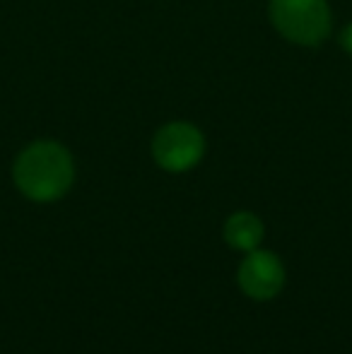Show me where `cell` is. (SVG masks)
<instances>
[{
    "label": "cell",
    "mask_w": 352,
    "mask_h": 354,
    "mask_svg": "<svg viewBox=\"0 0 352 354\" xmlns=\"http://www.w3.org/2000/svg\"><path fill=\"white\" fill-rule=\"evenodd\" d=\"M75 178L73 157L63 145L44 140L24 149L15 162V183L27 198L48 203L66 196Z\"/></svg>",
    "instance_id": "cell-1"
},
{
    "label": "cell",
    "mask_w": 352,
    "mask_h": 354,
    "mask_svg": "<svg viewBox=\"0 0 352 354\" xmlns=\"http://www.w3.org/2000/svg\"><path fill=\"white\" fill-rule=\"evenodd\" d=\"M270 17L282 37L304 46H316L331 32L326 0H270Z\"/></svg>",
    "instance_id": "cell-2"
},
{
    "label": "cell",
    "mask_w": 352,
    "mask_h": 354,
    "mask_svg": "<svg viewBox=\"0 0 352 354\" xmlns=\"http://www.w3.org/2000/svg\"><path fill=\"white\" fill-rule=\"evenodd\" d=\"M203 152H205V140L191 123H169L157 133L152 142V154L167 171H186L196 167Z\"/></svg>",
    "instance_id": "cell-3"
},
{
    "label": "cell",
    "mask_w": 352,
    "mask_h": 354,
    "mask_svg": "<svg viewBox=\"0 0 352 354\" xmlns=\"http://www.w3.org/2000/svg\"><path fill=\"white\" fill-rule=\"evenodd\" d=\"M285 284V268L275 253L251 251L249 258L239 268V287L246 297L256 301H268L277 297Z\"/></svg>",
    "instance_id": "cell-4"
},
{
    "label": "cell",
    "mask_w": 352,
    "mask_h": 354,
    "mask_svg": "<svg viewBox=\"0 0 352 354\" xmlns=\"http://www.w3.org/2000/svg\"><path fill=\"white\" fill-rule=\"evenodd\" d=\"M225 239L232 248L239 251H254L263 239V224L256 214L251 212H239L232 214L225 224Z\"/></svg>",
    "instance_id": "cell-5"
},
{
    "label": "cell",
    "mask_w": 352,
    "mask_h": 354,
    "mask_svg": "<svg viewBox=\"0 0 352 354\" xmlns=\"http://www.w3.org/2000/svg\"><path fill=\"white\" fill-rule=\"evenodd\" d=\"M340 44H343V48L352 56V24L343 29V34H340Z\"/></svg>",
    "instance_id": "cell-6"
}]
</instances>
